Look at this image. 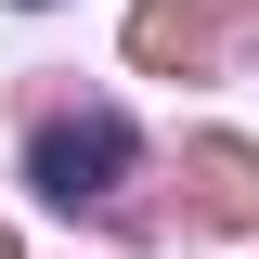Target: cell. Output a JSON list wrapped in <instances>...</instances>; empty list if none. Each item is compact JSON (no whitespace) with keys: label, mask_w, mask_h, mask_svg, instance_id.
I'll list each match as a JSON object with an SVG mask.
<instances>
[{"label":"cell","mask_w":259,"mask_h":259,"mask_svg":"<svg viewBox=\"0 0 259 259\" xmlns=\"http://www.w3.org/2000/svg\"><path fill=\"white\" fill-rule=\"evenodd\" d=\"M130 156H143V143H130L117 104H78V117H52V130L26 143V182L52 194V207H104V194L130 182Z\"/></svg>","instance_id":"obj_1"},{"label":"cell","mask_w":259,"mask_h":259,"mask_svg":"<svg viewBox=\"0 0 259 259\" xmlns=\"http://www.w3.org/2000/svg\"><path fill=\"white\" fill-rule=\"evenodd\" d=\"M207 52H221V13H207V0H143V13H130V65H143V78H194Z\"/></svg>","instance_id":"obj_2"},{"label":"cell","mask_w":259,"mask_h":259,"mask_svg":"<svg viewBox=\"0 0 259 259\" xmlns=\"http://www.w3.org/2000/svg\"><path fill=\"white\" fill-rule=\"evenodd\" d=\"M182 182H194V207H207V221H233V233L259 221V156L233 143V130H207V143H194V156H182Z\"/></svg>","instance_id":"obj_3"},{"label":"cell","mask_w":259,"mask_h":259,"mask_svg":"<svg viewBox=\"0 0 259 259\" xmlns=\"http://www.w3.org/2000/svg\"><path fill=\"white\" fill-rule=\"evenodd\" d=\"M207 13H246V0H207Z\"/></svg>","instance_id":"obj_4"},{"label":"cell","mask_w":259,"mask_h":259,"mask_svg":"<svg viewBox=\"0 0 259 259\" xmlns=\"http://www.w3.org/2000/svg\"><path fill=\"white\" fill-rule=\"evenodd\" d=\"M0 259H13V233H0Z\"/></svg>","instance_id":"obj_5"}]
</instances>
